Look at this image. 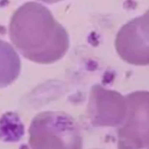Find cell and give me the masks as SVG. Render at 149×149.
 Wrapping results in <instances>:
<instances>
[{
	"label": "cell",
	"mask_w": 149,
	"mask_h": 149,
	"mask_svg": "<svg viewBox=\"0 0 149 149\" xmlns=\"http://www.w3.org/2000/svg\"><path fill=\"white\" fill-rule=\"evenodd\" d=\"M31 149H83L79 125L63 111H46L32 119L28 129Z\"/></svg>",
	"instance_id": "2"
},
{
	"label": "cell",
	"mask_w": 149,
	"mask_h": 149,
	"mask_svg": "<svg viewBox=\"0 0 149 149\" xmlns=\"http://www.w3.org/2000/svg\"><path fill=\"white\" fill-rule=\"evenodd\" d=\"M116 50L125 61L149 64V10L122 26L115 40Z\"/></svg>",
	"instance_id": "3"
},
{
	"label": "cell",
	"mask_w": 149,
	"mask_h": 149,
	"mask_svg": "<svg viewBox=\"0 0 149 149\" xmlns=\"http://www.w3.org/2000/svg\"><path fill=\"white\" fill-rule=\"evenodd\" d=\"M21 71L19 53L13 46L0 39V88L13 84Z\"/></svg>",
	"instance_id": "4"
},
{
	"label": "cell",
	"mask_w": 149,
	"mask_h": 149,
	"mask_svg": "<svg viewBox=\"0 0 149 149\" xmlns=\"http://www.w3.org/2000/svg\"><path fill=\"white\" fill-rule=\"evenodd\" d=\"M12 45L24 58L53 64L67 54L69 35L52 12L36 1H27L13 13L9 23Z\"/></svg>",
	"instance_id": "1"
},
{
	"label": "cell",
	"mask_w": 149,
	"mask_h": 149,
	"mask_svg": "<svg viewBox=\"0 0 149 149\" xmlns=\"http://www.w3.org/2000/svg\"><path fill=\"white\" fill-rule=\"evenodd\" d=\"M37 1H40L43 3H47V4H54V3L61 1V0H37Z\"/></svg>",
	"instance_id": "5"
}]
</instances>
